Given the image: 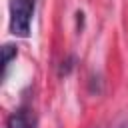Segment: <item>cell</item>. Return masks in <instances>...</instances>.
Instances as JSON below:
<instances>
[{
  "instance_id": "1",
  "label": "cell",
  "mask_w": 128,
  "mask_h": 128,
  "mask_svg": "<svg viewBox=\"0 0 128 128\" xmlns=\"http://www.w3.org/2000/svg\"><path fill=\"white\" fill-rule=\"evenodd\" d=\"M36 0H10V32L26 38L30 34Z\"/></svg>"
},
{
  "instance_id": "2",
  "label": "cell",
  "mask_w": 128,
  "mask_h": 128,
  "mask_svg": "<svg viewBox=\"0 0 128 128\" xmlns=\"http://www.w3.org/2000/svg\"><path fill=\"white\" fill-rule=\"evenodd\" d=\"M6 126L8 128H36V116L30 108L22 106V108H18L16 112H12L8 116Z\"/></svg>"
},
{
  "instance_id": "3",
  "label": "cell",
  "mask_w": 128,
  "mask_h": 128,
  "mask_svg": "<svg viewBox=\"0 0 128 128\" xmlns=\"http://www.w3.org/2000/svg\"><path fill=\"white\" fill-rule=\"evenodd\" d=\"M16 54H18V50H16L12 44H4V46H2V80L6 78L8 66H10V62L16 58Z\"/></svg>"
},
{
  "instance_id": "4",
  "label": "cell",
  "mask_w": 128,
  "mask_h": 128,
  "mask_svg": "<svg viewBox=\"0 0 128 128\" xmlns=\"http://www.w3.org/2000/svg\"><path fill=\"white\" fill-rule=\"evenodd\" d=\"M120 128H128V126H126V124H122V126H120Z\"/></svg>"
}]
</instances>
